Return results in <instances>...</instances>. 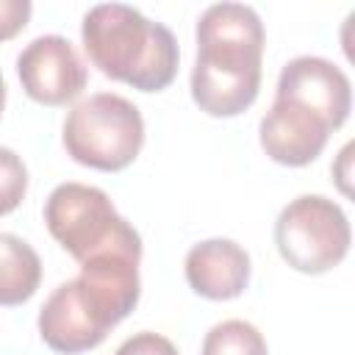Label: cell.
<instances>
[{"label":"cell","instance_id":"6da1fadb","mask_svg":"<svg viewBox=\"0 0 355 355\" xmlns=\"http://www.w3.org/2000/svg\"><path fill=\"white\" fill-rule=\"evenodd\" d=\"M266 31L252 6L214 3L197 19L191 100L216 119L244 114L261 92Z\"/></svg>","mask_w":355,"mask_h":355},{"label":"cell","instance_id":"2e32d148","mask_svg":"<svg viewBox=\"0 0 355 355\" xmlns=\"http://www.w3.org/2000/svg\"><path fill=\"white\" fill-rule=\"evenodd\" d=\"M349 153H352V144H344V150L338 153V166L333 169L336 180H338V189L344 194H349V183H347V178H349Z\"/></svg>","mask_w":355,"mask_h":355},{"label":"cell","instance_id":"e0dca14e","mask_svg":"<svg viewBox=\"0 0 355 355\" xmlns=\"http://www.w3.org/2000/svg\"><path fill=\"white\" fill-rule=\"evenodd\" d=\"M3 108H6V80H3V72H0V116H3Z\"/></svg>","mask_w":355,"mask_h":355},{"label":"cell","instance_id":"7a4b0ae2","mask_svg":"<svg viewBox=\"0 0 355 355\" xmlns=\"http://www.w3.org/2000/svg\"><path fill=\"white\" fill-rule=\"evenodd\" d=\"M83 50L105 78L139 92H164L178 75L175 33L125 3H97L80 22Z\"/></svg>","mask_w":355,"mask_h":355},{"label":"cell","instance_id":"30bf717a","mask_svg":"<svg viewBox=\"0 0 355 355\" xmlns=\"http://www.w3.org/2000/svg\"><path fill=\"white\" fill-rule=\"evenodd\" d=\"M183 272L194 294L225 302L244 294L252 266L247 250L233 239H205L186 252Z\"/></svg>","mask_w":355,"mask_h":355},{"label":"cell","instance_id":"9a60e30c","mask_svg":"<svg viewBox=\"0 0 355 355\" xmlns=\"http://www.w3.org/2000/svg\"><path fill=\"white\" fill-rule=\"evenodd\" d=\"M31 0H0V42L14 39L31 19Z\"/></svg>","mask_w":355,"mask_h":355},{"label":"cell","instance_id":"3957f363","mask_svg":"<svg viewBox=\"0 0 355 355\" xmlns=\"http://www.w3.org/2000/svg\"><path fill=\"white\" fill-rule=\"evenodd\" d=\"M61 144L80 166L119 172L130 166L144 147L141 111L114 92L89 94L69 108L61 128Z\"/></svg>","mask_w":355,"mask_h":355},{"label":"cell","instance_id":"7c38bea8","mask_svg":"<svg viewBox=\"0 0 355 355\" xmlns=\"http://www.w3.org/2000/svg\"><path fill=\"white\" fill-rule=\"evenodd\" d=\"M202 355H269V347L255 324L244 319H225L205 333Z\"/></svg>","mask_w":355,"mask_h":355},{"label":"cell","instance_id":"ba28073f","mask_svg":"<svg viewBox=\"0 0 355 355\" xmlns=\"http://www.w3.org/2000/svg\"><path fill=\"white\" fill-rule=\"evenodd\" d=\"M275 100L297 103L338 130L352 111V83L333 61L322 55H297L283 64Z\"/></svg>","mask_w":355,"mask_h":355},{"label":"cell","instance_id":"8992f818","mask_svg":"<svg viewBox=\"0 0 355 355\" xmlns=\"http://www.w3.org/2000/svg\"><path fill=\"white\" fill-rule=\"evenodd\" d=\"M17 75L25 94L42 105H67L72 103L89 80L86 64L69 39L58 33L36 36L17 55Z\"/></svg>","mask_w":355,"mask_h":355},{"label":"cell","instance_id":"5bb4252c","mask_svg":"<svg viewBox=\"0 0 355 355\" xmlns=\"http://www.w3.org/2000/svg\"><path fill=\"white\" fill-rule=\"evenodd\" d=\"M114 355H178V347L161 333L141 330V333L125 338Z\"/></svg>","mask_w":355,"mask_h":355},{"label":"cell","instance_id":"5b68a950","mask_svg":"<svg viewBox=\"0 0 355 355\" xmlns=\"http://www.w3.org/2000/svg\"><path fill=\"white\" fill-rule=\"evenodd\" d=\"M42 216L50 236L78 263L136 230L125 216L116 214L111 197L103 189L75 180L58 183L47 194Z\"/></svg>","mask_w":355,"mask_h":355},{"label":"cell","instance_id":"52a82bcc","mask_svg":"<svg viewBox=\"0 0 355 355\" xmlns=\"http://www.w3.org/2000/svg\"><path fill=\"white\" fill-rule=\"evenodd\" d=\"M111 327L78 277L53 288L39 311V336L58 355H80L100 347Z\"/></svg>","mask_w":355,"mask_h":355},{"label":"cell","instance_id":"9c48e42d","mask_svg":"<svg viewBox=\"0 0 355 355\" xmlns=\"http://www.w3.org/2000/svg\"><path fill=\"white\" fill-rule=\"evenodd\" d=\"M330 133L333 128L319 114L288 100H275L258 125L263 153L283 166H308L316 161Z\"/></svg>","mask_w":355,"mask_h":355},{"label":"cell","instance_id":"4fadbf2b","mask_svg":"<svg viewBox=\"0 0 355 355\" xmlns=\"http://www.w3.org/2000/svg\"><path fill=\"white\" fill-rule=\"evenodd\" d=\"M28 194V166L11 150L0 147V216L19 208Z\"/></svg>","mask_w":355,"mask_h":355},{"label":"cell","instance_id":"8fae6325","mask_svg":"<svg viewBox=\"0 0 355 355\" xmlns=\"http://www.w3.org/2000/svg\"><path fill=\"white\" fill-rule=\"evenodd\" d=\"M42 283L39 252L14 233H0V305L14 308L28 302Z\"/></svg>","mask_w":355,"mask_h":355},{"label":"cell","instance_id":"277c9868","mask_svg":"<svg viewBox=\"0 0 355 355\" xmlns=\"http://www.w3.org/2000/svg\"><path fill=\"white\" fill-rule=\"evenodd\" d=\"M352 230L344 208L324 194H300L275 222L280 258L302 275H322L338 266L349 252Z\"/></svg>","mask_w":355,"mask_h":355}]
</instances>
